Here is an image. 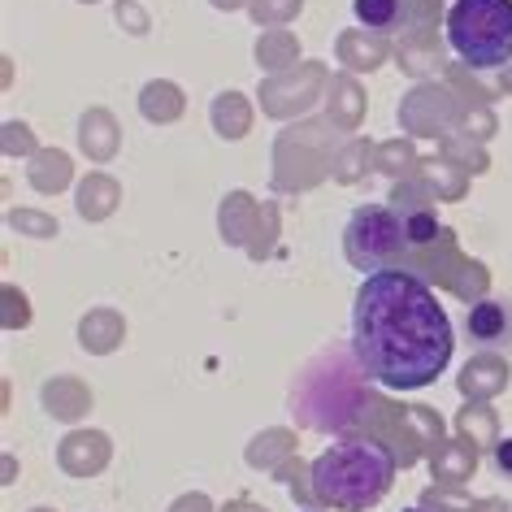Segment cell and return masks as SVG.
Wrapping results in <instances>:
<instances>
[{"mask_svg": "<svg viewBox=\"0 0 512 512\" xmlns=\"http://www.w3.org/2000/svg\"><path fill=\"white\" fill-rule=\"evenodd\" d=\"M413 512H417V508H413Z\"/></svg>", "mask_w": 512, "mask_h": 512, "instance_id": "52a82bcc", "label": "cell"}, {"mask_svg": "<svg viewBox=\"0 0 512 512\" xmlns=\"http://www.w3.org/2000/svg\"><path fill=\"white\" fill-rule=\"evenodd\" d=\"M352 352L378 387L421 391L452 365L456 335L426 278L413 270H382L356 291Z\"/></svg>", "mask_w": 512, "mask_h": 512, "instance_id": "6da1fadb", "label": "cell"}, {"mask_svg": "<svg viewBox=\"0 0 512 512\" xmlns=\"http://www.w3.org/2000/svg\"><path fill=\"white\" fill-rule=\"evenodd\" d=\"M352 9L361 27L382 35H395L413 22V0H352Z\"/></svg>", "mask_w": 512, "mask_h": 512, "instance_id": "5b68a950", "label": "cell"}, {"mask_svg": "<svg viewBox=\"0 0 512 512\" xmlns=\"http://www.w3.org/2000/svg\"><path fill=\"white\" fill-rule=\"evenodd\" d=\"M343 252L365 278L382 270H408L404 256L413 252V235L404 213H395L391 204H361L343 235Z\"/></svg>", "mask_w": 512, "mask_h": 512, "instance_id": "277c9868", "label": "cell"}, {"mask_svg": "<svg viewBox=\"0 0 512 512\" xmlns=\"http://www.w3.org/2000/svg\"><path fill=\"white\" fill-rule=\"evenodd\" d=\"M469 339L473 343H508L512 339V326H508V313L504 304H478V309L469 313Z\"/></svg>", "mask_w": 512, "mask_h": 512, "instance_id": "8992f818", "label": "cell"}, {"mask_svg": "<svg viewBox=\"0 0 512 512\" xmlns=\"http://www.w3.org/2000/svg\"><path fill=\"white\" fill-rule=\"evenodd\" d=\"M447 44L473 70L512 61V0H456L447 14Z\"/></svg>", "mask_w": 512, "mask_h": 512, "instance_id": "3957f363", "label": "cell"}, {"mask_svg": "<svg viewBox=\"0 0 512 512\" xmlns=\"http://www.w3.org/2000/svg\"><path fill=\"white\" fill-rule=\"evenodd\" d=\"M395 482V460L378 439H339L313 460L317 504L339 512H365L382 504Z\"/></svg>", "mask_w": 512, "mask_h": 512, "instance_id": "7a4b0ae2", "label": "cell"}]
</instances>
